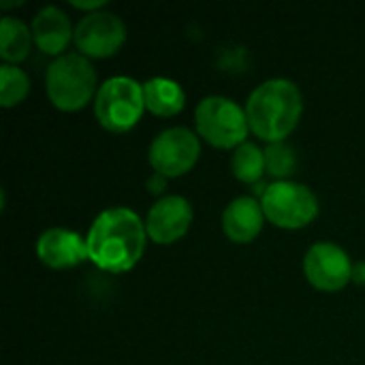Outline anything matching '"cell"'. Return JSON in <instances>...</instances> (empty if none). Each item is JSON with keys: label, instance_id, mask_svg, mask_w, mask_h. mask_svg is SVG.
I'll use <instances>...</instances> for the list:
<instances>
[{"label": "cell", "instance_id": "cell-1", "mask_svg": "<svg viewBox=\"0 0 365 365\" xmlns=\"http://www.w3.org/2000/svg\"><path fill=\"white\" fill-rule=\"evenodd\" d=\"M148 244L145 220L124 205L103 210L86 235L88 259L107 274H126L143 257Z\"/></svg>", "mask_w": 365, "mask_h": 365}, {"label": "cell", "instance_id": "cell-2", "mask_svg": "<svg viewBox=\"0 0 365 365\" xmlns=\"http://www.w3.org/2000/svg\"><path fill=\"white\" fill-rule=\"evenodd\" d=\"M244 109L250 133L257 139L265 141L267 145L282 143L299 126L304 115V96L295 81L274 77L250 92Z\"/></svg>", "mask_w": 365, "mask_h": 365}, {"label": "cell", "instance_id": "cell-3", "mask_svg": "<svg viewBox=\"0 0 365 365\" xmlns=\"http://www.w3.org/2000/svg\"><path fill=\"white\" fill-rule=\"evenodd\" d=\"M98 88V75L92 60L79 51H68L51 60L45 71V94L49 103L64 113L81 111L86 105L94 103Z\"/></svg>", "mask_w": 365, "mask_h": 365}, {"label": "cell", "instance_id": "cell-4", "mask_svg": "<svg viewBox=\"0 0 365 365\" xmlns=\"http://www.w3.org/2000/svg\"><path fill=\"white\" fill-rule=\"evenodd\" d=\"M195 128L201 141L218 150H237L248 141L246 109L229 96L212 94L195 107Z\"/></svg>", "mask_w": 365, "mask_h": 365}, {"label": "cell", "instance_id": "cell-5", "mask_svg": "<svg viewBox=\"0 0 365 365\" xmlns=\"http://www.w3.org/2000/svg\"><path fill=\"white\" fill-rule=\"evenodd\" d=\"M145 113L143 83L133 77L115 75L101 83L94 98L96 122L113 135L133 130Z\"/></svg>", "mask_w": 365, "mask_h": 365}, {"label": "cell", "instance_id": "cell-6", "mask_svg": "<svg viewBox=\"0 0 365 365\" xmlns=\"http://www.w3.org/2000/svg\"><path fill=\"white\" fill-rule=\"evenodd\" d=\"M261 205L267 222L284 231H299L310 227L321 212L317 195L299 182L284 180L267 184Z\"/></svg>", "mask_w": 365, "mask_h": 365}, {"label": "cell", "instance_id": "cell-7", "mask_svg": "<svg viewBox=\"0 0 365 365\" xmlns=\"http://www.w3.org/2000/svg\"><path fill=\"white\" fill-rule=\"evenodd\" d=\"M201 156V137L186 126L165 128L148 148V163L154 173L175 180L192 171Z\"/></svg>", "mask_w": 365, "mask_h": 365}, {"label": "cell", "instance_id": "cell-8", "mask_svg": "<svg viewBox=\"0 0 365 365\" xmlns=\"http://www.w3.org/2000/svg\"><path fill=\"white\" fill-rule=\"evenodd\" d=\"M304 276L321 293H340L353 282V267L349 252L334 242H317L304 255Z\"/></svg>", "mask_w": 365, "mask_h": 365}, {"label": "cell", "instance_id": "cell-9", "mask_svg": "<svg viewBox=\"0 0 365 365\" xmlns=\"http://www.w3.org/2000/svg\"><path fill=\"white\" fill-rule=\"evenodd\" d=\"M77 51L88 60H105L115 56L126 43V26L111 11L83 15L75 26L73 38Z\"/></svg>", "mask_w": 365, "mask_h": 365}, {"label": "cell", "instance_id": "cell-10", "mask_svg": "<svg viewBox=\"0 0 365 365\" xmlns=\"http://www.w3.org/2000/svg\"><path fill=\"white\" fill-rule=\"evenodd\" d=\"M192 218L195 214L188 199L182 195H167L158 199L145 216L148 240L158 246H171L190 231Z\"/></svg>", "mask_w": 365, "mask_h": 365}, {"label": "cell", "instance_id": "cell-11", "mask_svg": "<svg viewBox=\"0 0 365 365\" xmlns=\"http://www.w3.org/2000/svg\"><path fill=\"white\" fill-rule=\"evenodd\" d=\"M36 257L38 261L49 269H73L88 259V246L86 237H81L77 231L64 229V227H51L43 231L36 240Z\"/></svg>", "mask_w": 365, "mask_h": 365}, {"label": "cell", "instance_id": "cell-12", "mask_svg": "<svg viewBox=\"0 0 365 365\" xmlns=\"http://www.w3.org/2000/svg\"><path fill=\"white\" fill-rule=\"evenodd\" d=\"M30 30H32L34 47L41 53L51 56L53 60L64 56L66 47L75 38V28L68 15L60 6H51V4L43 6L34 15V19L30 21Z\"/></svg>", "mask_w": 365, "mask_h": 365}, {"label": "cell", "instance_id": "cell-13", "mask_svg": "<svg viewBox=\"0 0 365 365\" xmlns=\"http://www.w3.org/2000/svg\"><path fill=\"white\" fill-rule=\"evenodd\" d=\"M265 222L267 218L259 197H235L222 212V233L233 244H252L261 235Z\"/></svg>", "mask_w": 365, "mask_h": 365}, {"label": "cell", "instance_id": "cell-14", "mask_svg": "<svg viewBox=\"0 0 365 365\" xmlns=\"http://www.w3.org/2000/svg\"><path fill=\"white\" fill-rule=\"evenodd\" d=\"M145 111L158 118H173L186 107L184 88L169 77H152L143 83Z\"/></svg>", "mask_w": 365, "mask_h": 365}, {"label": "cell", "instance_id": "cell-15", "mask_svg": "<svg viewBox=\"0 0 365 365\" xmlns=\"http://www.w3.org/2000/svg\"><path fill=\"white\" fill-rule=\"evenodd\" d=\"M34 45L32 30L28 24H24L19 17L4 15L0 19V56L2 64L17 66L30 56V49Z\"/></svg>", "mask_w": 365, "mask_h": 365}, {"label": "cell", "instance_id": "cell-16", "mask_svg": "<svg viewBox=\"0 0 365 365\" xmlns=\"http://www.w3.org/2000/svg\"><path fill=\"white\" fill-rule=\"evenodd\" d=\"M231 171H233V178L237 182H242V184H250V186L261 184L263 175L267 173L265 150H261L252 141H246L244 145H240L237 150H233Z\"/></svg>", "mask_w": 365, "mask_h": 365}, {"label": "cell", "instance_id": "cell-17", "mask_svg": "<svg viewBox=\"0 0 365 365\" xmlns=\"http://www.w3.org/2000/svg\"><path fill=\"white\" fill-rule=\"evenodd\" d=\"M30 92V79L28 75L13 64L0 66V105L4 109L17 107L26 101Z\"/></svg>", "mask_w": 365, "mask_h": 365}, {"label": "cell", "instance_id": "cell-18", "mask_svg": "<svg viewBox=\"0 0 365 365\" xmlns=\"http://www.w3.org/2000/svg\"><path fill=\"white\" fill-rule=\"evenodd\" d=\"M265 165L274 182H284V180H291L293 173L297 171L299 158H297L295 148L282 141V143H272L265 148Z\"/></svg>", "mask_w": 365, "mask_h": 365}, {"label": "cell", "instance_id": "cell-19", "mask_svg": "<svg viewBox=\"0 0 365 365\" xmlns=\"http://www.w3.org/2000/svg\"><path fill=\"white\" fill-rule=\"evenodd\" d=\"M71 6H73V9H77V11H83L86 15H90V13L103 11V9L107 6V2H105V0H92V2H83V0H73V2H71Z\"/></svg>", "mask_w": 365, "mask_h": 365}, {"label": "cell", "instance_id": "cell-20", "mask_svg": "<svg viewBox=\"0 0 365 365\" xmlns=\"http://www.w3.org/2000/svg\"><path fill=\"white\" fill-rule=\"evenodd\" d=\"M167 182H169V180H167L165 175H160V173H154V171H152V175L148 178V184H145V186H148V192H152V195H160V192L167 188Z\"/></svg>", "mask_w": 365, "mask_h": 365}, {"label": "cell", "instance_id": "cell-21", "mask_svg": "<svg viewBox=\"0 0 365 365\" xmlns=\"http://www.w3.org/2000/svg\"><path fill=\"white\" fill-rule=\"evenodd\" d=\"M353 282L359 284V287H365V261L355 263V267H353Z\"/></svg>", "mask_w": 365, "mask_h": 365}]
</instances>
